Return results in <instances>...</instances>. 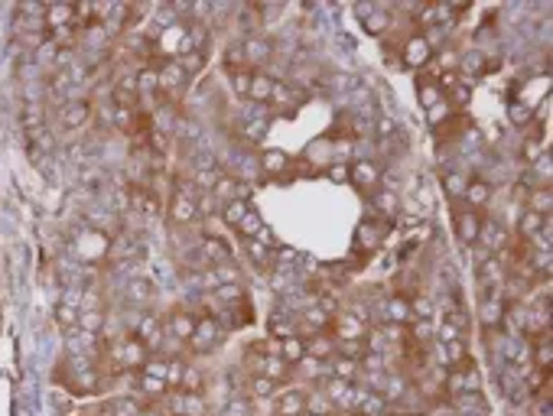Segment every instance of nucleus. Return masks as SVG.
<instances>
[{
  "instance_id": "nucleus-1",
  "label": "nucleus",
  "mask_w": 553,
  "mask_h": 416,
  "mask_svg": "<svg viewBox=\"0 0 553 416\" xmlns=\"http://www.w3.org/2000/svg\"><path fill=\"white\" fill-rule=\"evenodd\" d=\"M332 339H365L368 332V306H345L329 319Z\"/></svg>"
},
{
  "instance_id": "nucleus-2",
  "label": "nucleus",
  "mask_w": 553,
  "mask_h": 416,
  "mask_svg": "<svg viewBox=\"0 0 553 416\" xmlns=\"http://www.w3.org/2000/svg\"><path fill=\"white\" fill-rule=\"evenodd\" d=\"M221 341H225V329L218 325V319L215 315H199L196 329L189 335V348L196 351V355H209V351L218 348Z\"/></svg>"
},
{
  "instance_id": "nucleus-3",
  "label": "nucleus",
  "mask_w": 553,
  "mask_h": 416,
  "mask_svg": "<svg viewBox=\"0 0 553 416\" xmlns=\"http://www.w3.org/2000/svg\"><path fill=\"white\" fill-rule=\"evenodd\" d=\"M199 218V198H196V189L186 186V189H176L170 198V221L173 225H192Z\"/></svg>"
},
{
  "instance_id": "nucleus-4",
  "label": "nucleus",
  "mask_w": 553,
  "mask_h": 416,
  "mask_svg": "<svg viewBox=\"0 0 553 416\" xmlns=\"http://www.w3.org/2000/svg\"><path fill=\"white\" fill-rule=\"evenodd\" d=\"M154 68H156V78H160V94H179L186 88L189 75L186 68L179 65V59H160Z\"/></svg>"
},
{
  "instance_id": "nucleus-5",
  "label": "nucleus",
  "mask_w": 553,
  "mask_h": 416,
  "mask_svg": "<svg viewBox=\"0 0 553 416\" xmlns=\"http://www.w3.org/2000/svg\"><path fill=\"white\" fill-rule=\"evenodd\" d=\"M349 182H355V186L365 189V192H375L378 182H381V166H378L375 160L361 156V160H355L349 166Z\"/></svg>"
},
{
  "instance_id": "nucleus-6",
  "label": "nucleus",
  "mask_w": 553,
  "mask_h": 416,
  "mask_svg": "<svg viewBox=\"0 0 553 416\" xmlns=\"http://www.w3.org/2000/svg\"><path fill=\"white\" fill-rule=\"evenodd\" d=\"M306 410V391L303 387H287L273 393V416H299Z\"/></svg>"
},
{
  "instance_id": "nucleus-7",
  "label": "nucleus",
  "mask_w": 553,
  "mask_h": 416,
  "mask_svg": "<svg viewBox=\"0 0 553 416\" xmlns=\"http://www.w3.org/2000/svg\"><path fill=\"white\" fill-rule=\"evenodd\" d=\"M88 118H92V104H88L85 98H68V101L59 108V120H62V127H68V130L85 127Z\"/></svg>"
},
{
  "instance_id": "nucleus-8",
  "label": "nucleus",
  "mask_w": 553,
  "mask_h": 416,
  "mask_svg": "<svg viewBox=\"0 0 553 416\" xmlns=\"http://www.w3.org/2000/svg\"><path fill=\"white\" fill-rule=\"evenodd\" d=\"M134 335H137L140 341H144L147 348H160L163 335H166V329H163V319H160L156 313H144L140 319H137Z\"/></svg>"
},
{
  "instance_id": "nucleus-9",
  "label": "nucleus",
  "mask_w": 553,
  "mask_h": 416,
  "mask_svg": "<svg viewBox=\"0 0 553 416\" xmlns=\"http://www.w3.org/2000/svg\"><path fill=\"white\" fill-rule=\"evenodd\" d=\"M478 241L485 247L488 254H502L504 247H508V228H504L502 221H485L482 218V228H478Z\"/></svg>"
},
{
  "instance_id": "nucleus-10",
  "label": "nucleus",
  "mask_w": 553,
  "mask_h": 416,
  "mask_svg": "<svg viewBox=\"0 0 553 416\" xmlns=\"http://www.w3.org/2000/svg\"><path fill=\"white\" fill-rule=\"evenodd\" d=\"M404 65H410V68H420V65H426V62L433 59V46H430V39H426L423 33H417V36H410L407 43H404Z\"/></svg>"
},
{
  "instance_id": "nucleus-11",
  "label": "nucleus",
  "mask_w": 553,
  "mask_h": 416,
  "mask_svg": "<svg viewBox=\"0 0 553 416\" xmlns=\"http://www.w3.org/2000/svg\"><path fill=\"white\" fill-rule=\"evenodd\" d=\"M196 319H199V315H192L189 309H173V313L166 315L163 329H166V335H170V339L189 341V335H192V329H196Z\"/></svg>"
},
{
  "instance_id": "nucleus-12",
  "label": "nucleus",
  "mask_w": 553,
  "mask_h": 416,
  "mask_svg": "<svg viewBox=\"0 0 553 416\" xmlns=\"http://www.w3.org/2000/svg\"><path fill=\"white\" fill-rule=\"evenodd\" d=\"M241 52H244V65H267V62L273 59V46L271 39H264V36H247L244 43H241Z\"/></svg>"
},
{
  "instance_id": "nucleus-13",
  "label": "nucleus",
  "mask_w": 553,
  "mask_h": 416,
  "mask_svg": "<svg viewBox=\"0 0 553 416\" xmlns=\"http://www.w3.org/2000/svg\"><path fill=\"white\" fill-rule=\"evenodd\" d=\"M478 228H482V212L456 208V234L462 244H478Z\"/></svg>"
},
{
  "instance_id": "nucleus-14",
  "label": "nucleus",
  "mask_w": 553,
  "mask_h": 416,
  "mask_svg": "<svg viewBox=\"0 0 553 416\" xmlns=\"http://www.w3.org/2000/svg\"><path fill=\"white\" fill-rule=\"evenodd\" d=\"M23 130H26V140H30V144H36V140L46 134V111L39 101L23 104Z\"/></svg>"
},
{
  "instance_id": "nucleus-15",
  "label": "nucleus",
  "mask_w": 553,
  "mask_h": 416,
  "mask_svg": "<svg viewBox=\"0 0 553 416\" xmlns=\"http://www.w3.org/2000/svg\"><path fill=\"white\" fill-rule=\"evenodd\" d=\"M306 341V355L316 358V361H332L335 358V339H332V332H316V335H309Z\"/></svg>"
},
{
  "instance_id": "nucleus-16",
  "label": "nucleus",
  "mask_w": 553,
  "mask_h": 416,
  "mask_svg": "<svg viewBox=\"0 0 553 416\" xmlns=\"http://www.w3.org/2000/svg\"><path fill=\"white\" fill-rule=\"evenodd\" d=\"M381 241H384V225H378V221H365V225H358L355 251H365V257H368L375 247H381Z\"/></svg>"
},
{
  "instance_id": "nucleus-17",
  "label": "nucleus",
  "mask_w": 553,
  "mask_h": 416,
  "mask_svg": "<svg viewBox=\"0 0 553 416\" xmlns=\"http://www.w3.org/2000/svg\"><path fill=\"white\" fill-rule=\"evenodd\" d=\"M478 322L485 329H502L504 325V299L502 296H485L478 306Z\"/></svg>"
},
{
  "instance_id": "nucleus-18",
  "label": "nucleus",
  "mask_w": 553,
  "mask_h": 416,
  "mask_svg": "<svg viewBox=\"0 0 553 416\" xmlns=\"http://www.w3.org/2000/svg\"><path fill=\"white\" fill-rule=\"evenodd\" d=\"M384 319L387 325H407L414 315H410V299L400 296V293H391L387 303H384Z\"/></svg>"
},
{
  "instance_id": "nucleus-19",
  "label": "nucleus",
  "mask_w": 553,
  "mask_h": 416,
  "mask_svg": "<svg viewBox=\"0 0 553 416\" xmlns=\"http://www.w3.org/2000/svg\"><path fill=\"white\" fill-rule=\"evenodd\" d=\"M257 374H264V377L280 384V381H290V377H293V367H290L280 355H264L261 365H257Z\"/></svg>"
},
{
  "instance_id": "nucleus-20",
  "label": "nucleus",
  "mask_w": 553,
  "mask_h": 416,
  "mask_svg": "<svg viewBox=\"0 0 553 416\" xmlns=\"http://www.w3.org/2000/svg\"><path fill=\"white\" fill-rule=\"evenodd\" d=\"M462 202L472 208V212H478V208H485L488 202H492V186H488L485 179H468L466 186V198Z\"/></svg>"
},
{
  "instance_id": "nucleus-21",
  "label": "nucleus",
  "mask_w": 553,
  "mask_h": 416,
  "mask_svg": "<svg viewBox=\"0 0 553 416\" xmlns=\"http://www.w3.org/2000/svg\"><path fill=\"white\" fill-rule=\"evenodd\" d=\"M371 205H375V212L384 215V218H394L400 212V198L394 189H375L371 192Z\"/></svg>"
},
{
  "instance_id": "nucleus-22",
  "label": "nucleus",
  "mask_w": 553,
  "mask_h": 416,
  "mask_svg": "<svg viewBox=\"0 0 553 416\" xmlns=\"http://www.w3.org/2000/svg\"><path fill=\"white\" fill-rule=\"evenodd\" d=\"M271 92H273V78L267 72H257L251 75V88H247V98L257 104H271Z\"/></svg>"
},
{
  "instance_id": "nucleus-23",
  "label": "nucleus",
  "mask_w": 553,
  "mask_h": 416,
  "mask_svg": "<svg viewBox=\"0 0 553 416\" xmlns=\"http://www.w3.org/2000/svg\"><path fill=\"white\" fill-rule=\"evenodd\" d=\"M267 329H271V339H290V335H297V315L277 309V313L271 315Z\"/></svg>"
},
{
  "instance_id": "nucleus-24",
  "label": "nucleus",
  "mask_w": 553,
  "mask_h": 416,
  "mask_svg": "<svg viewBox=\"0 0 553 416\" xmlns=\"http://www.w3.org/2000/svg\"><path fill=\"white\" fill-rule=\"evenodd\" d=\"M329 374L332 377H339V381H349V384H355V377L361 374V361H352V358H332L329 361Z\"/></svg>"
},
{
  "instance_id": "nucleus-25",
  "label": "nucleus",
  "mask_w": 553,
  "mask_h": 416,
  "mask_svg": "<svg viewBox=\"0 0 553 416\" xmlns=\"http://www.w3.org/2000/svg\"><path fill=\"white\" fill-rule=\"evenodd\" d=\"M550 205H553V196H550V186H537L534 192L528 196V212L540 215V218H550Z\"/></svg>"
},
{
  "instance_id": "nucleus-26",
  "label": "nucleus",
  "mask_w": 553,
  "mask_h": 416,
  "mask_svg": "<svg viewBox=\"0 0 553 416\" xmlns=\"http://www.w3.org/2000/svg\"><path fill=\"white\" fill-rule=\"evenodd\" d=\"M244 241V251H247V257H251V263H254L257 270H271L273 267V260H271V247H264L261 241H254V238H241Z\"/></svg>"
},
{
  "instance_id": "nucleus-27",
  "label": "nucleus",
  "mask_w": 553,
  "mask_h": 416,
  "mask_svg": "<svg viewBox=\"0 0 553 416\" xmlns=\"http://www.w3.org/2000/svg\"><path fill=\"white\" fill-rule=\"evenodd\" d=\"M280 358L287 361L290 367L299 365V361L306 358V341L299 339V335H290V339H280Z\"/></svg>"
},
{
  "instance_id": "nucleus-28",
  "label": "nucleus",
  "mask_w": 553,
  "mask_h": 416,
  "mask_svg": "<svg viewBox=\"0 0 553 416\" xmlns=\"http://www.w3.org/2000/svg\"><path fill=\"white\" fill-rule=\"evenodd\" d=\"M287 166H290V156L283 153V150H264L261 153V170L267 172V176H280V172H287Z\"/></svg>"
},
{
  "instance_id": "nucleus-29",
  "label": "nucleus",
  "mask_w": 553,
  "mask_h": 416,
  "mask_svg": "<svg viewBox=\"0 0 553 416\" xmlns=\"http://www.w3.org/2000/svg\"><path fill=\"white\" fill-rule=\"evenodd\" d=\"M247 397H273V393H277V387H280V384L277 381H271V377H264V374H251V377H247Z\"/></svg>"
},
{
  "instance_id": "nucleus-30",
  "label": "nucleus",
  "mask_w": 553,
  "mask_h": 416,
  "mask_svg": "<svg viewBox=\"0 0 553 416\" xmlns=\"http://www.w3.org/2000/svg\"><path fill=\"white\" fill-rule=\"evenodd\" d=\"M466 186H468V179L456 170H449L442 176V189H446V196H449L452 202H462V198H466Z\"/></svg>"
},
{
  "instance_id": "nucleus-31",
  "label": "nucleus",
  "mask_w": 553,
  "mask_h": 416,
  "mask_svg": "<svg viewBox=\"0 0 553 416\" xmlns=\"http://www.w3.org/2000/svg\"><path fill=\"white\" fill-rule=\"evenodd\" d=\"M241 299H244V286L241 283H225V286L212 289V303H218V306H235Z\"/></svg>"
},
{
  "instance_id": "nucleus-32",
  "label": "nucleus",
  "mask_w": 553,
  "mask_h": 416,
  "mask_svg": "<svg viewBox=\"0 0 553 416\" xmlns=\"http://www.w3.org/2000/svg\"><path fill=\"white\" fill-rule=\"evenodd\" d=\"M335 355L352 358V361H361V358L368 355L365 339H335Z\"/></svg>"
},
{
  "instance_id": "nucleus-33",
  "label": "nucleus",
  "mask_w": 553,
  "mask_h": 416,
  "mask_svg": "<svg viewBox=\"0 0 553 416\" xmlns=\"http://www.w3.org/2000/svg\"><path fill=\"white\" fill-rule=\"evenodd\" d=\"M247 212H251V205H247L244 198H235V202H225V205H221V218H225V225H228V228H238L241 218H244Z\"/></svg>"
},
{
  "instance_id": "nucleus-34",
  "label": "nucleus",
  "mask_w": 553,
  "mask_h": 416,
  "mask_svg": "<svg viewBox=\"0 0 553 416\" xmlns=\"http://www.w3.org/2000/svg\"><path fill=\"white\" fill-rule=\"evenodd\" d=\"M179 391H186V393H202V391H205V374L199 371L196 365H186V371H182V381H179Z\"/></svg>"
},
{
  "instance_id": "nucleus-35",
  "label": "nucleus",
  "mask_w": 553,
  "mask_h": 416,
  "mask_svg": "<svg viewBox=\"0 0 553 416\" xmlns=\"http://www.w3.org/2000/svg\"><path fill=\"white\" fill-rule=\"evenodd\" d=\"M544 221H547V218H540V215H534V212H528V208H524V212H521V218H518V234H521L524 241L534 238L537 231L544 228Z\"/></svg>"
},
{
  "instance_id": "nucleus-36",
  "label": "nucleus",
  "mask_w": 553,
  "mask_h": 416,
  "mask_svg": "<svg viewBox=\"0 0 553 416\" xmlns=\"http://www.w3.org/2000/svg\"><path fill=\"white\" fill-rule=\"evenodd\" d=\"M417 94H420V104H423L426 111H430L442 98L440 88H436V78H420V82H417Z\"/></svg>"
},
{
  "instance_id": "nucleus-37",
  "label": "nucleus",
  "mask_w": 553,
  "mask_h": 416,
  "mask_svg": "<svg viewBox=\"0 0 553 416\" xmlns=\"http://www.w3.org/2000/svg\"><path fill=\"white\" fill-rule=\"evenodd\" d=\"M128 299L137 303V306H147V303L154 299V286H150L147 280H130L128 283Z\"/></svg>"
},
{
  "instance_id": "nucleus-38",
  "label": "nucleus",
  "mask_w": 553,
  "mask_h": 416,
  "mask_svg": "<svg viewBox=\"0 0 553 416\" xmlns=\"http://www.w3.org/2000/svg\"><path fill=\"white\" fill-rule=\"evenodd\" d=\"M299 98H303V92H297V88H290V85H280V82H273L271 104H277V108H287V104L299 101Z\"/></svg>"
},
{
  "instance_id": "nucleus-39",
  "label": "nucleus",
  "mask_w": 553,
  "mask_h": 416,
  "mask_svg": "<svg viewBox=\"0 0 553 416\" xmlns=\"http://www.w3.org/2000/svg\"><path fill=\"white\" fill-rule=\"evenodd\" d=\"M508 118H511V124L514 127H528L530 120H534V108L530 104H524V101H514V104H508Z\"/></svg>"
},
{
  "instance_id": "nucleus-40",
  "label": "nucleus",
  "mask_w": 553,
  "mask_h": 416,
  "mask_svg": "<svg viewBox=\"0 0 553 416\" xmlns=\"http://www.w3.org/2000/svg\"><path fill=\"white\" fill-rule=\"evenodd\" d=\"M261 228H264V221H261V215L254 212V208H251V212L244 215V218H241V225L235 231H238L241 238H257V234H261Z\"/></svg>"
},
{
  "instance_id": "nucleus-41",
  "label": "nucleus",
  "mask_w": 553,
  "mask_h": 416,
  "mask_svg": "<svg viewBox=\"0 0 553 416\" xmlns=\"http://www.w3.org/2000/svg\"><path fill=\"white\" fill-rule=\"evenodd\" d=\"M251 75H254V68H235V72H231V88H235V94L247 98V88H251Z\"/></svg>"
},
{
  "instance_id": "nucleus-42",
  "label": "nucleus",
  "mask_w": 553,
  "mask_h": 416,
  "mask_svg": "<svg viewBox=\"0 0 553 416\" xmlns=\"http://www.w3.org/2000/svg\"><path fill=\"white\" fill-rule=\"evenodd\" d=\"M521 156H524V163H530V166H534V163L544 156V140H540V137H528V140H524V146H521Z\"/></svg>"
},
{
  "instance_id": "nucleus-43",
  "label": "nucleus",
  "mask_w": 553,
  "mask_h": 416,
  "mask_svg": "<svg viewBox=\"0 0 553 416\" xmlns=\"http://www.w3.org/2000/svg\"><path fill=\"white\" fill-rule=\"evenodd\" d=\"M179 65L186 68V75H199L205 68V52H182V56H179Z\"/></svg>"
},
{
  "instance_id": "nucleus-44",
  "label": "nucleus",
  "mask_w": 553,
  "mask_h": 416,
  "mask_svg": "<svg viewBox=\"0 0 553 416\" xmlns=\"http://www.w3.org/2000/svg\"><path fill=\"white\" fill-rule=\"evenodd\" d=\"M56 322H59L62 329H78V309L68 306V303H59V306H56Z\"/></svg>"
},
{
  "instance_id": "nucleus-45",
  "label": "nucleus",
  "mask_w": 553,
  "mask_h": 416,
  "mask_svg": "<svg viewBox=\"0 0 553 416\" xmlns=\"http://www.w3.org/2000/svg\"><path fill=\"white\" fill-rule=\"evenodd\" d=\"M391 23V20H387V13H381V10H371V13H368L365 17V30L371 36H381L384 33V26Z\"/></svg>"
},
{
  "instance_id": "nucleus-46",
  "label": "nucleus",
  "mask_w": 553,
  "mask_h": 416,
  "mask_svg": "<svg viewBox=\"0 0 553 416\" xmlns=\"http://www.w3.org/2000/svg\"><path fill=\"white\" fill-rule=\"evenodd\" d=\"M68 88H72V72H56V75H52V82H49V92L52 94H59V98H66L68 94Z\"/></svg>"
},
{
  "instance_id": "nucleus-47",
  "label": "nucleus",
  "mask_w": 553,
  "mask_h": 416,
  "mask_svg": "<svg viewBox=\"0 0 553 416\" xmlns=\"http://www.w3.org/2000/svg\"><path fill=\"white\" fill-rule=\"evenodd\" d=\"M442 98H446V101H452V104H466L468 98H472V88H468V78H462L459 85H456V88H449V92L442 94Z\"/></svg>"
},
{
  "instance_id": "nucleus-48",
  "label": "nucleus",
  "mask_w": 553,
  "mask_h": 416,
  "mask_svg": "<svg viewBox=\"0 0 553 416\" xmlns=\"http://www.w3.org/2000/svg\"><path fill=\"white\" fill-rule=\"evenodd\" d=\"M426 118H430V124H433V127H440L442 120L449 118V101H446V98H440V101H436L433 108L426 111Z\"/></svg>"
},
{
  "instance_id": "nucleus-49",
  "label": "nucleus",
  "mask_w": 553,
  "mask_h": 416,
  "mask_svg": "<svg viewBox=\"0 0 553 416\" xmlns=\"http://www.w3.org/2000/svg\"><path fill=\"white\" fill-rule=\"evenodd\" d=\"M397 134V127H394V120L391 118H378L375 120V137L378 140H387V137Z\"/></svg>"
},
{
  "instance_id": "nucleus-50",
  "label": "nucleus",
  "mask_w": 553,
  "mask_h": 416,
  "mask_svg": "<svg viewBox=\"0 0 553 416\" xmlns=\"http://www.w3.org/2000/svg\"><path fill=\"white\" fill-rule=\"evenodd\" d=\"M325 176H329L332 182H349V166H345V163H335V166H329Z\"/></svg>"
},
{
  "instance_id": "nucleus-51",
  "label": "nucleus",
  "mask_w": 553,
  "mask_h": 416,
  "mask_svg": "<svg viewBox=\"0 0 553 416\" xmlns=\"http://www.w3.org/2000/svg\"><path fill=\"white\" fill-rule=\"evenodd\" d=\"M299 416H323V413H313V410H303V413Z\"/></svg>"
},
{
  "instance_id": "nucleus-52",
  "label": "nucleus",
  "mask_w": 553,
  "mask_h": 416,
  "mask_svg": "<svg viewBox=\"0 0 553 416\" xmlns=\"http://www.w3.org/2000/svg\"><path fill=\"white\" fill-rule=\"evenodd\" d=\"M436 416H456V413H436Z\"/></svg>"
}]
</instances>
